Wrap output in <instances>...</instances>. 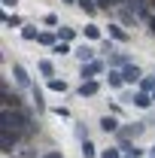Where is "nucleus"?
<instances>
[{
    "instance_id": "obj_1",
    "label": "nucleus",
    "mask_w": 155,
    "mask_h": 158,
    "mask_svg": "<svg viewBox=\"0 0 155 158\" xmlns=\"http://www.w3.org/2000/svg\"><path fill=\"white\" fill-rule=\"evenodd\" d=\"M3 131H34L31 128V118L24 116L21 110H15V113H9V110H3Z\"/></svg>"
},
{
    "instance_id": "obj_2",
    "label": "nucleus",
    "mask_w": 155,
    "mask_h": 158,
    "mask_svg": "<svg viewBox=\"0 0 155 158\" xmlns=\"http://www.w3.org/2000/svg\"><path fill=\"white\" fill-rule=\"evenodd\" d=\"M0 146H3V152H12V146H15V131H3V134H0Z\"/></svg>"
},
{
    "instance_id": "obj_3",
    "label": "nucleus",
    "mask_w": 155,
    "mask_h": 158,
    "mask_svg": "<svg viewBox=\"0 0 155 158\" xmlns=\"http://www.w3.org/2000/svg\"><path fill=\"white\" fill-rule=\"evenodd\" d=\"M140 76H143V73H140V67H134V64H128V67L122 70V79H125V82H137Z\"/></svg>"
},
{
    "instance_id": "obj_4",
    "label": "nucleus",
    "mask_w": 155,
    "mask_h": 158,
    "mask_svg": "<svg viewBox=\"0 0 155 158\" xmlns=\"http://www.w3.org/2000/svg\"><path fill=\"white\" fill-rule=\"evenodd\" d=\"M140 131H143V125H140V122H134V125H128V128H122L119 134H122V137H137Z\"/></svg>"
},
{
    "instance_id": "obj_5",
    "label": "nucleus",
    "mask_w": 155,
    "mask_h": 158,
    "mask_svg": "<svg viewBox=\"0 0 155 158\" xmlns=\"http://www.w3.org/2000/svg\"><path fill=\"white\" fill-rule=\"evenodd\" d=\"M100 70H103V64L100 61H91V64L82 67V76H91V73H100Z\"/></svg>"
},
{
    "instance_id": "obj_6",
    "label": "nucleus",
    "mask_w": 155,
    "mask_h": 158,
    "mask_svg": "<svg viewBox=\"0 0 155 158\" xmlns=\"http://www.w3.org/2000/svg\"><path fill=\"white\" fill-rule=\"evenodd\" d=\"M94 91H97V82H91V79L79 85V94H82V98H85V94H94Z\"/></svg>"
},
{
    "instance_id": "obj_7",
    "label": "nucleus",
    "mask_w": 155,
    "mask_h": 158,
    "mask_svg": "<svg viewBox=\"0 0 155 158\" xmlns=\"http://www.w3.org/2000/svg\"><path fill=\"white\" fill-rule=\"evenodd\" d=\"M12 73H15V79H19L21 85H27V82H31V79H27V73H24V67H21V64H15V67H12Z\"/></svg>"
},
{
    "instance_id": "obj_8",
    "label": "nucleus",
    "mask_w": 155,
    "mask_h": 158,
    "mask_svg": "<svg viewBox=\"0 0 155 158\" xmlns=\"http://www.w3.org/2000/svg\"><path fill=\"white\" fill-rule=\"evenodd\" d=\"M100 128H103V131L110 134V131H116L119 125H116V118H113V116H107V118H103V122H100Z\"/></svg>"
},
{
    "instance_id": "obj_9",
    "label": "nucleus",
    "mask_w": 155,
    "mask_h": 158,
    "mask_svg": "<svg viewBox=\"0 0 155 158\" xmlns=\"http://www.w3.org/2000/svg\"><path fill=\"white\" fill-rule=\"evenodd\" d=\"M49 88H52V91H64L67 82H64V79H49Z\"/></svg>"
},
{
    "instance_id": "obj_10",
    "label": "nucleus",
    "mask_w": 155,
    "mask_h": 158,
    "mask_svg": "<svg viewBox=\"0 0 155 158\" xmlns=\"http://www.w3.org/2000/svg\"><path fill=\"white\" fill-rule=\"evenodd\" d=\"M131 6L137 9V15H146V3L143 0H131Z\"/></svg>"
},
{
    "instance_id": "obj_11",
    "label": "nucleus",
    "mask_w": 155,
    "mask_h": 158,
    "mask_svg": "<svg viewBox=\"0 0 155 158\" xmlns=\"http://www.w3.org/2000/svg\"><path fill=\"white\" fill-rule=\"evenodd\" d=\"M76 55L82 58V64H91V49H79Z\"/></svg>"
},
{
    "instance_id": "obj_12",
    "label": "nucleus",
    "mask_w": 155,
    "mask_h": 158,
    "mask_svg": "<svg viewBox=\"0 0 155 158\" xmlns=\"http://www.w3.org/2000/svg\"><path fill=\"white\" fill-rule=\"evenodd\" d=\"M21 37H24V40H40V34L34 31V27H24V31H21Z\"/></svg>"
},
{
    "instance_id": "obj_13",
    "label": "nucleus",
    "mask_w": 155,
    "mask_h": 158,
    "mask_svg": "<svg viewBox=\"0 0 155 158\" xmlns=\"http://www.w3.org/2000/svg\"><path fill=\"white\" fill-rule=\"evenodd\" d=\"M134 103H137V106H149L152 100H149V94H137V98H134Z\"/></svg>"
},
{
    "instance_id": "obj_14",
    "label": "nucleus",
    "mask_w": 155,
    "mask_h": 158,
    "mask_svg": "<svg viewBox=\"0 0 155 158\" xmlns=\"http://www.w3.org/2000/svg\"><path fill=\"white\" fill-rule=\"evenodd\" d=\"M82 152H85V158L94 155V146H91V140H85V143H82Z\"/></svg>"
},
{
    "instance_id": "obj_15",
    "label": "nucleus",
    "mask_w": 155,
    "mask_h": 158,
    "mask_svg": "<svg viewBox=\"0 0 155 158\" xmlns=\"http://www.w3.org/2000/svg\"><path fill=\"white\" fill-rule=\"evenodd\" d=\"M110 34H113V37H116V40H128V34H125L122 27H110Z\"/></svg>"
},
{
    "instance_id": "obj_16",
    "label": "nucleus",
    "mask_w": 155,
    "mask_h": 158,
    "mask_svg": "<svg viewBox=\"0 0 155 158\" xmlns=\"http://www.w3.org/2000/svg\"><path fill=\"white\" fill-rule=\"evenodd\" d=\"M40 70H43L46 76H52V61H40Z\"/></svg>"
},
{
    "instance_id": "obj_17",
    "label": "nucleus",
    "mask_w": 155,
    "mask_h": 158,
    "mask_svg": "<svg viewBox=\"0 0 155 158\" xmlns=\"http://www.w3.org/2000/svg\"><path fill=\"white\" fill-rule=\"evenodd\" d=\"M125 79H122V73H110V85H122Z\"/></svg>"
},
{
    "instance_id": "obj_18",
    "label": "nucleus",
    "mask_w": 155,
    "mask_h": 158,
    "mask_svg": "<svg viewBox=\"0 0 155 158\" xmlns=\"http://www.w3.org/2000/svg\"><path fill=\"white\" fill-rule=\"evenodd\" d=\"M79 6H82L85 12H94V3H91V0H79Z\"/></svg>"
},
{
    "instance_id": "obj_19",
    "label": "nucleus",
    "mask_w": 155,
    "mask_h": 158,
    "mask_svg": "<svg viewBox=\"0 0 155 158\" xmlns=\"http://www.w3.org/2000/svg\"><path fill=\"white\" fill-rule=\"evenodd\" d=\"M61 40H64V43L73 40V31H70V27H61Z\"/></svg>"
},
{
    "instance_id": "obj_20",
    "label": "nucleus",
    "mask_w": 155,
    "mask_h": 158,
    "mask_svg": "<svg viewBox=\"0 0 155 158\" xmlns=\"http://www.w3.org/2000/svg\"><path fill=\"white\" fill-rule=\"evenodd\" d=\"M19 24H21V21L15 19V15H6V27H19Z\"/></svg>"
},
{
    "instance_id": "obj_21",
    "label": "nucleus",
    "mask_w": 155,
    "mask_h": 158,
    "mask_svg": "<svg viewBox=\"0 0 155 158\" xmlns=\"http://www.w3.org/2000/svg\"><path fill=\"white\" fill-rule=\"evenodd\" d=\"M40 43H46V46H52V43H55V37H52V34H40Z\"/></svg>"
},
{
    "instance_id": "obj_22",
    "label": "nucleus",
    "mask_w": 155,
    "mask_h": 158,
    "mask_svg": "<svg viewBox=\"0 0 155 158\" xmlns=\"http://www.w3.org/2000/svg\"><path fill=\"white\" fill-rule=\"evenodd\" d=\"M85 34H88V37H100V31H97L94 24H88V27H85Z\"/></svg>"
},
{
    "instance_id": "obj_23",
    "label": "nucleus",
    "mask_w": 155,
    "mask_h": 158,
    "mask_svg": "<svg viewBox=\"0 0 155 158\" xmlns=\"http://www.w3.org/2000/svg\"><path fill=\"white\" fill-rule=\"evenodd\" d=\"M103 158H119V152H116V149H107V152H103Z\"/></svg>"
},
{
    "instance_id": "obj_24",
    "label": "nucleus",
    "mask_w": 155,
    "mask_h": 158,
    "mask_svg": "<svg viewBox=\"0 0 155 158\" xmlns=\"http://www.w3.org/2000/svg\"><path fill=\"white\" fill-rule=\"evenodd\" d=\"M43 158H61V152H49V155H43Z\"/></svg>"
},
{
    "instance_id": "obj_25",
    "label": "nucleus",
    "mask_w": 155,
    "mask_h": 158,
    "mask_svg": "<svg viewBox=\"0 0 155 158\" xmlns=\"http://www.w3.org/2000/svg\"><path fill=\"white\" fill-rule=\"evenodd\" d=\"M3 3H6V6H12V3H19V0H3Z\"/></svg>"
},
{
    "instance_id": "obj_26",
    "label": "nucleus",
    "mask_w": 155,
    "mask_h": 158,
    "mask_svg": "<svg viewBox=\"0 0 155 158\" xmlns=\"http://www.w3.org/2000/svg\"><path fill=\"white\" fill-rule=\"evenodd\" d=\"M149 24H152V31H155V19H152V21H149Z\"/></svg>"
},
{
    "instance_id": "obj_27",
    "label": "nucleus",
    "mask_w": 155,
    "mask_h": 158,
    "mask_svg": "<svg viewBox=\"0 0 155 158\" xmlns=\"http://www.w3.org/2000/svg\"><path fill=\"white\" fill-rule=\"evenodd\" d=\"M152 98H155V91H152Z\"/></svg>"
}]
</instances>
